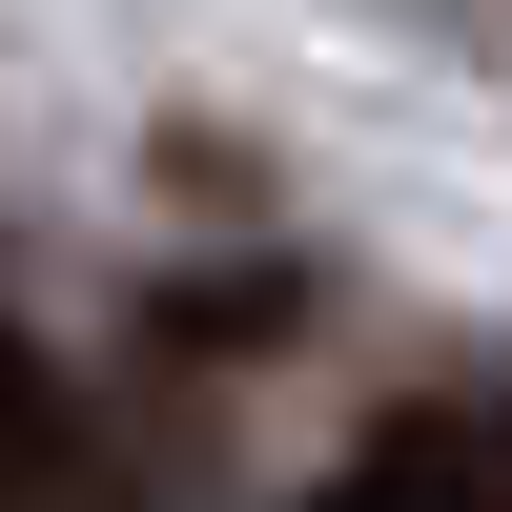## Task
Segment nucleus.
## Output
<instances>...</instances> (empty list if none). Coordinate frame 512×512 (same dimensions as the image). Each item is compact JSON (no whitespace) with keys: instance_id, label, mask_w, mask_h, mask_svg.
<instances>
[{"instance_id":"2","label":"nucleus","mask_w":512,"mask_h":512,"mask_svg":"<svg viewBox=\"0 0 512 512\" xmlns=\"http://www.w3.org/2000/svg\"><path fill=\"white\" fill-rule=\"evenodd\" d=\"M41 451H62V390H41V349L0 328V472H41Z\"/></svg>"},{"instance_id":"1","label":"nucleus","mask_w":512,"mask_h":512,"mask_svg":"<svg viewBox=\"0 0 512 512\" xmlns=\"http://www.w3.org/2000/svg\"><path fill=\"white\" fill-rule=\"evenodd\" d=\"M328 512H492V472H472V431H410V451H369Z\"/></svg>"}]
</instances>
